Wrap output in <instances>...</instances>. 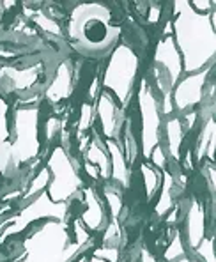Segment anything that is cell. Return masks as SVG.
<instances>
[{
  "label": "cell",
  "instance_id": "2",
  "mask_svg": "<svg viewBox=\"0 0 216 262\" xmlns=\"http://www.w3.org/2000/svg\"><path fill=\"white\" fill-rule=\"evenodd\" d=\"M75 225L45 220L21 241V253L13 262H75L94 248V236L78 220Z\"/></svg>",
  "mask_w": 216,
  "mask_h": 262
},
{
  "label": "cell",
  "instance_id": "5",
  "mask_svg": "<svg viewBox=\"0 0 216 262\" xmlns=\"http://www.w3.org/2000/svg\"><path fill=\"white\" fill-rule=\"evenodd\" d=\"M39 115L37 99L21 101L13 112V129L9 137V168H20L39 156Z\"/></svg>",
  "mask_w": 216,
  "mask_h": 262
},
{
  "label": "cell",
  "instance_id": "23",
  "mask_svg": "<svg viewBox=\"0 0 216 262\" xmlns=\"http://www.w3.org/2000/svg\"><path fill=\"white\" fill-rule=\"evenodd\" d=\"M184 255H188V250H186V245H184V241H183V232L177 230L176 236L172 237L170 243H168V246L165 248L163 260L165 262H174V260L181 259V257H184Z\"/></svg>",
  "mask_w": 216,
  "mask_h": 262
},
{
  "label": "cell",
  "instance_id": "10",
  "mask_svg": "<svg viewBox=\"0 0 216 262\" xmlns=\"http://www.w3.org/2000/svg\"><path fill=\"white\" fill-rule=\"evenodd\" d=\"M94 112L99 122V131L106 140H119L122 133V126H124L126 119L122 117L124 110L117 106L110 94L106 91H101L96 98Z\"/></svg>",
  "mask_w": 216,
  "mask_h": 262
},
{
  "label": "cell",
  "instance_id": "22",
  "mask_svg": "<svg viewBox=\"0 0 216 262\" xmlns=\"http://www.w3.org/2000/svg\"><path fill=\"white\" fill-rule=\"evenodd\" d=\"M140 172H142L144 184H145V196H147V200H151V199H154L156 191L160 190L161 174H160V170H156V168H154L151 163H147V161H144V163L140 165Z\"/></svg>",
  "mask_w": 216,
  "mask_h": 262
},
{
  "label": "cell",
  "instance_id": "27",
  "mask_svg": "<svg viewBox=\"0 0 216 262\" xmlns=\"http://www.w3.org/2000/svg\"><path fill=\"white\" fill-rule=\"evenodd\" d=\"M174 262H191V257L184 255V257H181V259H177V260H174Z\"/></svg>",
  "mask_w": 216,
  "mask_h": 262
},
{
  "label": "cell",
  "instance_id": "28",
  "mask_svg": "<svg viewBox=\"0 0 216 262\" xmlns=\"http://www.w3.org/2000/svg\"><path fill=\"white\" fill-rule=\"evenodd\" d=\"M87 255H89V252H87V253H83L82 257H78V259H76L75 262H89V260H87Z\"/></svg>",
  "mask_w": 216,
  "mask_h": 262
},
{
  "label": "cell",
  "instance_id": "8",
  "mask_svg": "<svg viewBox=\"0 0 216 262\" xmlns=\"http://www.w3.org/2000/svg\"><path fill=\"white\" fill-rule=\"evenodd\" d=\"M137 103L140 110V140L138 147L144 161H151L153 154L161 151V112L158 105V96L154 87L147 82V78H142L137 91Z\"/></svg>",
  "mask_w": 216,
  "mask_h": 262
},
{
  "label": "cell",
  "instance_id": "19",
  "mask_svg": "<svg viewBox=\"0 0 216 262\" xmlns=\"http://www.w3.org/2000/svg\"><path fill=\"white\" fill-rule=\"evenodd\" d=\"M85 163L92 165V167L98 170L99 179H110V158H108V152L105 149V144L99 138V135L92 133V138L89 140V147L85 149Z\"/></svg>",
  "mask_w": 216,
  "mask_h": 262
},
{
  "label": "cell",
  "instance_id": "7",
  "mask_svg": "<svg viewBox=\"0 0 216 262\" xmlns=\"http://www.w3.org/2000/svg\"><path fill=\"white\" fill-rule=\"evenodd\" d=\"M39 220H55V222L60 223H71V202H52L48 199V195H46V191L34 196L32 202L25 204L20 209V213L2 222V225H0V229H2L0 243H4L13 236H18L30 223L39 222Z\"/></svg>",
  "mask_w": 216,
  "mask_h": 262
},
{
  "label": "cell",
  "instance_id": "14",
  "mask_svg": "<svg viewBox=\"0 0 216 262\" xmlns=\"http://www.w3.org/2000/svg\"><path fill=\"white\" fill-rule=\"evenodd\" d=\"M103 196L106 200V206H108V213L106 214V227H105V232H103V239L101 245L103 246H112V245H121L122 239V232H121V222H119V216L122 213V199H121V190L114 184L106 186L103 190Z\"/></svg>",
  "mask_w": 216,
  "mask_h": 262
},
{
  "label": "cell",
  "instance_id": "11",
  "mask_svg": "<svg viewBox=\"0 0 216 262\" xmlns=\"http://www.w3.org/2000/svg\"><path fill=\"white\" fill-rule=\"evenodd\" d=\"M154 66L160 68L161 71L167 75L172 87L181 80V75H183V60H181V55L176 48V43H174L170 21L167 23L163 37H161L160 43L156 46V52H154Z\"/></svg>",
  "mask_w": 216,
  "mask_h": 262
},
{
  "label": "cell",
  "instance_id": "18",
  "mask_svg": "<svg viewBox=\"0 0 216 262\" xmlns=\"http://www.w3.org/2000/svg\"><path fill=\"white\" fill-rule=\"evenodd\" d=\"M165 138H167V147L163 149L167 161L170 163H179L181 160V147H183V140H184V124L183 119L170 115L165 121Z\"/></svg>",
  "mask_w": 216,
  "mask_h": 262
},
{
  "label": "cell",
  "instance_id": "9",
  "mask_svg": "<svg viewBox=\"0 0 216 262\" xmlns=\"http://www.w3.org/2000/svg\"><path fill=\"white\" fill-rule=\"evenodd\" d=\"M211 75H213V66L181 78L172 89L174 112H179L181 115H186L190 112H195L199 105H202L204 98H206L207 80H209Z\"/></svg>",
  "mask_w": 216,
  "mask_h": 262
},
{
  "label": "cell",
  "instance_id": "3",
  "mask_svg": "<svg viewBox=\"0 0 216 262\" xmlns=\"http://www.w3.org/2000/svg\"><path fill=\"white\" fill-rule=\"evenodd\" d=\"M121 25L114 20V13L103 4H78L71 11L68 34L71 43L87 57H103L117 46Z\"/></svg>",
  "mask_w": 216,
  "mask_h": 262
},
{
  "label": "cell",
  "instance_id": "4",
  "mask_svg": "<svg viewBox=\"0 0 216 262\" xmlns=\"http://www.w3.org/2000/svg\"><path fill=\"white\" fill-rule=\"evenodd\" d=\"M138 71H140V59L137 52L128 43H119L108 55L99 85L114 98L121 110L129 106L137 87Z\"/></svg>",
  "mask_w": 216,
  "mask_h": 262
},
{
  "label": "cell",
  "instance_id": "12",
  "mask_svg": "<svg viewBox=\"0 0 216 262\" xmlns=\"http://www.w3.org/2000/svg\"><path fill=\"white\" fill-rule=\"evenodd\" d=\"M82 196H83V209L82 213L76 216L80 222V225L91 234H96L106 227V211L105 204L101 202V196L98 195L94 186H83L82 188Z\"/></svg>",
  "mask_w": 216,
  "mask_h": 262
},
{
  "label": "cell",
  "instance_id": "26",
  "mask_svg": "<svg viewBox=\"0 0 216 262\" xmlns=\"http://www.w3.org/2000/svg\"><path fill=\"white\" fill-rule=\"evenodd\" d=\"M140 262H156V257H154L153 253L144 246L142 252H140Z\"/></svg>",
  "mask_w": 216,
  "mask_h": 262
},
{
  "label": "cell",
  "instance_id": "17",
  "mask_svg": "<svg viewBox=\"0 0 216 262\" xmlns=\"http://www.w3.org/2000/svg\"><path fill=\"white\" fill-rule=\"evenodd\" d=\"M214 112L211 110L207 112V115H204V121L200 124V133L195 140L193 158L197 163H204V160L209 158V163L214 165Z\"/></svg>",
  "mask_w": 216,
  "mask_h": 262
},
{
  "label": "cell",
  "instance_id": "1",
  "mask_svg": "<svg viewBox=\"0 0 216 262\" xmlns=\"http://www.w3.org/2000/svg\"><path fill=\"white\" fill-rule=\"evenodd\" d=\"M172 37L183 60V73L191 75L214 64L216 32L214 7L209 13H197L190 2H174Z\"/></svg>",
  "mask_w": 216,
  "mask_h": 262
},
{
  "label": "cell",
  "instance_id": "13",
  "mask_svg": "<svg viewBox=\"0 0 216 262\" xmlns=\"http://www.w3.org/2000/svg\"><path fill=\"white\" fill-rule=\"evenodd\" d=\"M204 239H206V207L197 196H191L186 216H184L183 241L186 245V250L193 252Z\"/></svg>",
  "mask_w": 216,
  "mask_h": 262
},
{
  "label": "cell",
  "instance_id": "6",
  "mask_svg": "<svg viewBox=\"0 0 216 262\" xmlns=\"http://www.w3.org/2000/svg\"><path fill=\"white\" fill-rule=\"evenodd\" d=\"M45 167L50 172V183L45 191L52 202H71L85 186L78 163L66 145H55L52 149Z\"/></svg>",
  "mask_w": 216,
  "mask_h": 262
},
{
  "label": "cell",
  "instance_id": "16",
  "mask_svg": "<svg viewBox=\"0 0 216 262\" xmlns=\"http://www.w3.org/2000/svg\"><path fill=\"white\" fill-rule=\"evenodd\" d=\"M110 158V183L117 188L129 186V165L122 152L121 140H103Z\"/></svg>",
  "mask_w": 216,
  "mask_h": 262
},
{
  "label": "cell",
  "instance_id": "21",
  "mask_svg": "<svg viewBox=\"0 0 216 262\" xmlns=\"http://www.w3.org/2000/svg\"><path fill=\"white\" fill-rule=\"evenodd\" d=\"M160 188H161V193H160V199H158V204H156V207H154V211H156L158 216H165L174 207V176L167 168L161 170Z\"/></svg>",
  "mask_w": 216,
  "mask_h": 262
},
{
  "label": "cell",
  "instance_id": "20",
  "mask_svg": "<svg viewBox=\"0 0 216 262\" xmlns=\"http://www.w3.org/2000/svg\"><path fill=\"white\" fill-rule=\"evenodd\" d=\"M7 106L6 99L0 96V174L9 168V121H7Z\"/></svg>",
  "mask_w": 216,
  "mask_h": 262
},
{
  "label": "cell",
  "instance_id": "15",
  "mask_svg": "<svg viewBox=\"0 0 216 262\" xmlns=\"http://www.w3.org/2000/svg\"><path fill=\"white\" fill-rule=\"evenodd\" d=\"M73 91V68L69 60H64L57 66L55 75H53L50 85L46 87L45 99L50 105H57L62 103L64 99H68L71 96Z\"/></svg>",
  "mask_w": 216,
  "mask_h": 262
},
{
  "label": "cell",
  "instance_id": "24",
  "mask_svg": "<svg viewBox=\"0 0 216 262\" xmlns=\"http://www.w3.org/2000/svg\"><path fill=\"white\" fill-rule=\"evenodd\" d=\"M94 103H89L85 101L80 108V115H78V131H76V137L80 138L85 135V131H89L92 128V121H94Z\"/></svg>",
  "mask_w": 216,
  "mask_h": 262
},
{
  "label": "cell",
  "instance_id": "25",
  "mask_svg": "<svg viewBox=\"0 0 216 262\" xmlns=\"http://www.w3.org/2000/svg\"><path fill=\"white\" fill-rule=\"evenodd\" d=\"M193 257L200 262H214V250H213V237H206L199 246L193 250Z\"/></svg>",
  "mask_w": 216,
  "mask_h": 262
}]
</instances>
